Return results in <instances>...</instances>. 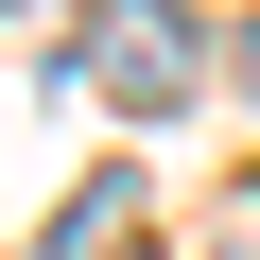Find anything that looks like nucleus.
I'll return each instance as SVG.
<instances>
[{"label": "nucleus", "instance_id": "nucleus-1", "mask_svg": "<svg viewBox=\"0 0 260 260\" xmlns=\"http://www.w3.org/2000/svg\"><path fill=\"white\" fill-rule=\"evenodd\" d=\"M70 70H87V87H104V104H139V121H156V104H191V87H208V52H191V18H174V0H121V18H104V35H87V52H70Z\"/></svg>", "mask_w": 260, "mask_h": 260}, {"label": "nucleus", "instance_id": "nucleus-2", "mask_svg": "<svg viewBox=\"0 0 260 260\" xmlns=\"http://www.w3.org/2000/svg\"><path fill=\"white\" fill-rule=\"evenodd\" d=\"M225 70H243V87H260V18H243V35H225Z\"/></svg>", "mask_w": 260, "mask_h": 260}]
</instances>
